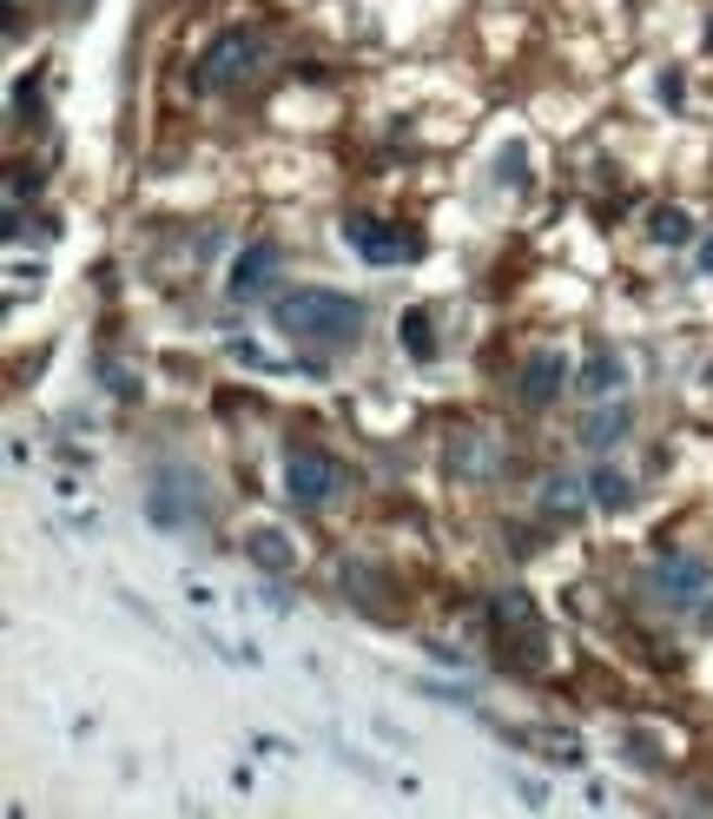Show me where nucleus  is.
<instances>
[{
  "label": "nucleus",
  "mask_w": 713,
  "mask_h": 819,
  "mask_svg": "<svg viewBox=\"0 0 713 819\" xmlns=\"http://www.w3.org/2000/svg\"><path fill=\"white\" fill-rule=\"evenodd\" d=\"M271 317H278V331L297 338V344H357L364 338V304L344 298V291H324V285L278 298Z\"/></svg>",
  "instance_id": "obj_1"
},
{
  "label": "nucleus",
  "mask_w": 713,
  "mask_h": 819,
  "mask_svg": "<svg viewBox=\"0 0 713 819\" xmlns=\"http://www.w3.org/2000/svg\"><path fill=\"white\" fill-rule=\"evenodd\" d=\"M265 60V34H218L212 47H205V60H199V87L205 93H218V87H231V79H245L252 66Z\"/></svg>",
  "instance_id": "obj_2"
},
{
  "label": "nucleus",
  "mask_w": 713,
  "mask_h": 819,
  "mask_svg": "<svg viewBox=\"0 0 713 819\" xmlns=\"http://www.w3.org/2000/svg\"><path fill=\"white\" fill-rule=\"evenodd\" d=\"M284 489H291L297 509H324L338 489H344V469H338V456H324V450H297L291 469H284Z\"/></svg>",
  "instance_id": "obj_3"
},
{
  "label": "nucleus",
  "mask_w": 713,
  "mask_h": 819,
  "mask_svg": "<svg viewBox=\"0 0 713 819\" xmlns=\"http://www.w3.org/2000/svg\"><path fill=\"white\" fill-rule=\"evenodd\" d=\"M654 589H661L667 602L706 615V608H713V568L693 562V555H667V562H654Z\"/></svg>",
  "instance_id": "obj_4"
},
{
  "label": "nucleus",
  "mask_w": 713,
  "mask_h": 819,
  "mask_svg": "<svg viewBox=\"0 0 713 819\" xmlns=\"http://www.w3.org/2000/svg\"><path fill=\"white\" fill-rule=\"evenodd\" d=\"M344 238L357 244L370 265H404V259H417V238L396 231V225H383V218H370V212H351V218H344Z\"/></svg>",
  "instance_id": "obj_5"
},
{
  "label": "nucleus",
  "mask_w": 713,
  "mask_h": 819,
  "mask_svg": "<svg viewBox=\"0 0 713 819\" xmlns=\"http://www.w3.org/2000/svg\"><path fill=\"white\" fill-rule=\"evenodd\" d=\"M562 383H569V357L562 351H529L522 357V370H515V396L529 403V410H548V403H562Z\"/></svg>",
  "instance_id": "obj_6"
},
{
  "label": "nucleus",
  "mask_w": 713,
  "mask_h": 819,
  "mask_svg": "<svg viewBox=\"0 0 713 819\" xmlns=\"http://www.w3.org/2000/svg\"><path fill=\"white\" fill-rule=\"evenodd\" d=\"M278 272H284V252H278V244H245V252H238V265H231V291H238V298H258V291H271Z\"/></svg>",
  "instance_id": "obj_7"
},
{
  "label": "nucleus",
  "mask_w": 713,
  "mask_h": 819,
  "mask_svg": "<svg viewBox=\"0 0 713 819\" xmlns=\"http://www.w3.org/2000/svg\"><path fill=\"white\" fill-rule=\"evenodd\" d=\"M627 430H634V410H627V403H608V396L582 417V443H588V450H614Z\"/></svg>",
  "instance_id": "obj_8"
},
{
  "label": "nucleus",
  "mask_w": 713,
  "mask_h": 819,
  "mask_svg": "<svg viewBox=\"0 0 713 819\" xmlns=\"http://www.w3.org/2000/svg\"><path fill=\"white\" fill-rule=\"evenodd\" d=\"M575 383H582V396H595V403H601V396H614V390L627 383V364H621L614 351H595V357L582 364V377H575Z\"/></svg>",
  "instance_id": "obj_9"
},
{
  "label": "nucleus",
  "mask_w": 713,
  "mask_h": 819,
  "mask_svg": "<svg viewBox=\"0 0 713 819\" xmlns=\"http://www.w3.org/2000/svg\"><path fill=\"white\" fill-rule=\"evenodd\" d=\"M588 496H595L601 509H627V503H634V482H627L614 463H601V469L588 476Z\"/></svg>",
  "instance_id": "obj_10"
},
{
  "label": "nucleus",
  "mask_w": 713,
  "mask_h": 819,
  "mask_svg": "<svg viewBox=\"0 0 713 819\" xmlns=\"http://www.w3.org/2000/svg\"><path fill=\"white\" fill-rule=\"evenodd\" d=\"M542 509L562 516V522L582 516V482H575V476H548V482H542Z\"/></svg>",
  "instance_id": "obj_11"
},
{
  "label": "nucleus",
  "mask_w": 713,
  "mask_h": 819,
  "mask_svg": "<svg viewBox=\"0 0 713 819\" xmlns=\"http://www.w3.org/2000/svg\"><path fill=\"white\" fill-rule=\"evenodd\" d=\"M449 469L489 476V469H496V463H489V443H483V437H449Z\"/></svg>",
  "instance_id": "obj_12"
},
{
  "label": "nucleus",
  "mask_w": 713,
  "mask_h": 819,
  "mask_svg": "<svg viewBox=\"0 0 713 819\" xmlns=\"http://www.w3.org/2000/svg\"><path fill=\"white\" fill-rule=\"evenodd\" d=\"M245 549H252L265 568H291V562H297V555H291V542H284L278 529H252V536H245Z\"/></svg>",
  "instance_id": "obj_13"
},
{
  "label": "nucleus",
  "mask_w": 713,
  "mask_h": 819,
  "mask_svg": "<svg viewBox=\"0 0 713 819\" xmlns=\"http://www.w3.org/2000/svg\"><path fill=\"white\" fill-rule=\"evenodd\" d=\"M404 344H410V357H436V331H430V311L423 304L404 311Z\"/></svg>",
  "instance_id": "obj_14"
},
{
  "label": "nucleus",
  "mask_w": 713,
  "mask_h": 819,
  "mask_svg": "<svg viewBox=\"0 0 713 819\" xmlns=\"http://www.w3.org/2000/svg\"><path fill=\"white\" fill-rule=\"evenodd\" d=\"M648 231H654L661 244H687V238H693V218H687L680 205H661V212L648 218Z\"/></svg>",
  "instance_id": "obj_15"
},
{
  "label": "nucleus",
  "mask_w": 713,
  "mask_h": 819,
  "mask_svg": "<svg viewBox=\"0 0 713 819\" xmlns=\"http://www.w3.org/2000/svg\"><path fill=\"white\" fill-rule=\"evenodd\" d=\"M522 741L542 747L548 760H582V741H575V733H522Z\"/></svg>",
  "instance_id": "obj_16"
},
{
  "label": "nucleus",
  "mask_w": 713,
  "mask_h": 819,
  "mask_svg": "<svg viewBox=\"0 0 713 819\" xmlns=\"http://www.w3.org/2000/svg\"><path fill=\"white\" fill-rule=\"evenodd\" d=\"M700 272H713V238H706V244H700Z\"/></svg>",
  "instance_id": "obj_17"
}]
</instances>
